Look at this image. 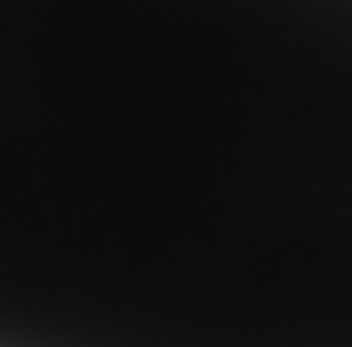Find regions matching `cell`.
I'll return each mask as SVG.
<instances>
[{"label": "cell", "instance_id": "cell-1", "mask_svg": "<svg viewBox=\"0 0 352 347\" xmlns=\"http://www.w3.org/2000/svg\"><path fill=\"white\" fill-rule=\"evenodd\" d=\"M0 347H352V0H0Z\"/></svg>", "mask_w": 352, "mask_h": 347}]
</instances>
